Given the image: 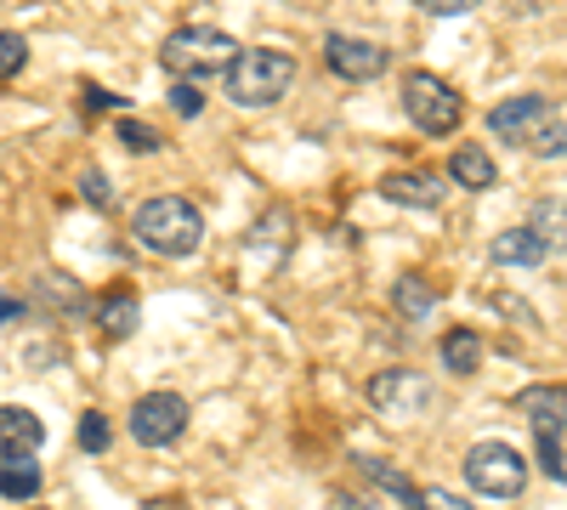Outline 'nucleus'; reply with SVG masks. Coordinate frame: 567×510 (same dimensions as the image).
<instances>
[{"label": "nucleus", "instance_id": "nucleus-8", "mask_svg": "<svg viewBox=\"0 0 567 510\" xmlns=\"http://www.w3.org/2000/svg\"><path fill=\"white\" fill-rule=\"evenodd\" d=\"M550 119V103L539 97V91H523V97H505V103H494L488 108V131L499 136V143H516V148H528V136L539 131Z\"/></svg>", "mask_w": 567, "mask_h": 510}, {"label": "nucleus", "instance_id": "nucleus-33", "mask_svg": "<svg viewBox=\"0 0 567 510\" xmlns=\"http://www.w3.org/2000/svg\"><path fill=\"white\" fill-rule=\"evenodd\" d=\"M12 318H23V301H12V295H0V323H12Z\"/></svg>", "mask_w": 567, "mask_h": 510}, {"label": "nucleus", "instance_id": "nucleus-18", "mask_svg": "<svg viewBox=\"0 0 567 510\" xmlns=\"http://www.w3.org/2000/svg\"><path fill=\"white\" fill-rule=\"evenodd\" d=\"M290 239H296V221L284 216V210H267V216L250 227V250H256V256H272V261L290 250Z\"/></svg>", "mask_w": 567, "mask_h": 510}, {"label": "nucleus", "instance_id": "nucleus-29", "mask_svg": "<svg viewBox=\"0 0 567 510\" xmlns=\"http://www.w3.org/2000/svg\"><path fill=\"white\" fill-rule=\"evenodd\" d=\"M114 131H120V143H125V148H136V154H148V148H159V131H148V125H142V119H120Z\"/></svg>", "mask_w": 567, "mask_h": 510}, {"label": "nucleus", "instance_id": "nucleus-13", "mask_svg": "<svg viewBox=\"0 0 567 510\" xmlns=\"http://www.w3.org/2000/svg\"><path fill=\"white\" fill-rule=\"evenodd\" d=\"M449 181H454V188H465V194H488L494 181H499V165H494L488 148L465 143V148H454V159H449Z\"/></svg>", "mask_w": 567, "mask_h": 510}, {"label": "nucleus", "instance_id": "nucleus-12", "mask_svg": "<svg viewBox=\"0 0 567 510\" xmlns=\"http://www.w3.org/2000/svg\"><path fill=\"white\" fill-rule=\"evenodd\" d=\"M516 408L534 431H567V386H528L516 392Z\"/></svg>", "mask_w": 567, "mask_h": 510}, {"label": "nucleus", "instance_id": "nucleus-2", "mask_svg": "<svg viewBox=\"0 0 567 510\" xmlns=\"http://www.w3.org/2000/svg\"><path fill=\"white\" fill-rule=\"evenodd\" d=\"M296 58L278 52V45H250V52H239V63H233L221 80H227V103L233 108H272L284 91L296 85Z\"/></svg>", "mask_w": 567, "mask_h": 510}, {"label": "nucleus", "instance_id": "nucleus-23", "mask_svg": "<svg viewBox=\"0 0 567 510\" xmlns=\"http://www.w3.org/2000/svg\"><path fill=\"white\" fill-rule=\"evenodd\" d=\"M358 471L363 477H374V482H381L392 499H403V504H414V482L403 477V471H392V466H381V459H358Z\"/></svg>", "mask_w": 567, "mask_h": 510}, {"label": "nucleus", "instance_id": "nucleus-7", "mask_svg": "<svg viewBox=\"0 0 567 510\" xmlns=\"http://www.w3.org/2000/svg\"><path fill=\"white\" fill-rule=\"evenodd\" d=\"M323 63L336 80L347 85H369V80H381L392 69V52L386 45H374V40H358V34H329L323 40Z\"/></svg>", "mask_w": 567, "mask_h": 510}, {"label": "nucleus", "instance_id": "nucleus-3", "mask_svg": "<svg viewBox=\"0 0 567 510\" xmlns=\"http://www.w3.org/2000/svg\"><path fill=\"white\" fill-rule=\"evenodd\" d=\"M239 52L245 45L233 40L227 29H171L165 40H159V63H165V74H176V80H210V74H227L233 63H239Z\"/></svg>", "mask_w": 567, "mask_h": 510}, {"label": "nucleus", "instance_id": "nucleus-30", "mask_svg": "<svg viewBox=\"0 0 567 510\" xmlns=\"http://www.w3.org/2000/svg\"><path fill=\"white\" fill-rule=\"evenodd\" d=\"M420 12H432V18H460V12H477L483 0H414Z\"/></svg>", "mask_w": 567, "mask_h": 510}, {"label": "nucleus", "instance_id": "nucleus-28", "mask_svg": "<svg viewBox=\"0 0 567 510\" xmlns=\"http://www.w3.org/2000/svg\"><path fill=\"white\" fill-rule=\"evenodd\" d=\"M171 108H176L182 119L205 114V91H199V85H187V80H176V85H171Z\"/></svg>", "mask_w": 567, "mask_h": 510}, {"label": "nucleus", "instance_id": "nucleus-4", "mask_svg": "<svg viewBox=\"0 0 567 510\" xmlns=\"http://www.w3.org/2000/svg\"><path fill=\"white\" fill-rule=\"evenodd\" d=\"M403 114L414 119L420 136H454L465 119V97L432 69H414L403 74Z\"/></svg>", "mask_w": 567, "mask_h": 510}, {"label": "nucleus", "instance_id": "nucleus-31", "mask_svg": "<svg viewBox=\"0 0 567 510\" xmlns=\"http://www.w3.org/2000/svg\"><path fill=\"white\" fill-rule=\"evenodd\" d=\"M80 194H85L91 205H109V181H103V170H85V176H80Z\"/></svg>", "mask_w": 567, "mask_h": 510}, {"label": "nucleus", "instance_id": "nucleus-10", "mask_svg": "<svg viewBox=\"0 0 567 510\" xmlns=\"http://www.w3.org/2000/svg\"><path fill=\"white\" fill-rule=\"evenodd\" d=\"M381 199L398 205V210H443L449 176H437V170H392V176H381Z\"/></svg>", "mask_w": 567, "mask_h": 510}, {"label": "nucleus", "instance_id": "nucleus-20", "mask_svg": "<svg viewBox=\"0 0 567 510\" xmlns=\"http://www.w3.org/2000/svg\"><path fill=\"white\" fill-rule=\"evenodd\" d=\"M40 482H45V477H40V466H34V454H29V459H0V493H7V499L23 504V499L40 493Z\"/></svg>", "mask_w": 567, "mask_h": 510}, {"label": "nucleus", "instance_id": "nucleus-27", "mask_svg": "<svg viewBox=\"0 0 567 510\" xmlns=\"http://www.w3.org/2000/svg\"><path fill=\"white\" fill-rule=\"evenodd\" d=\"M409 510H477V504H465L460 493H443V488H414Z\"/></svg>", "mask_w": 567, "mask_h": 510}, {"label": "nucleus", "instance_id": "nucleus-11", "mask_svg": "<svg viewBox=\"0 0 567 510\" xmlns=\"http://www.w3.org/2000/svg\"><path fill=\"white\" fill-rule=\"evenodd\" d=\"M40 443H45L40 414H29L18 403H0V459H29V454H40Z\"/></svg>", "mask_w": 567, "mask_h": 510}, {"label": "nucleus", "instance_id": "nucleus-26", "mask_svg": "<svg viewBox=\"0 0 567 510\" xmlns=\"http://www.w3.org/2000/svg\"><path fill=\"white\" fill-rule=\"evenodd\" d=\"M80 448H85V454H103V448H109V420H103L97 408L80 414Z\"/></svg>", "mask_w": 567, "mask_h": 510}, {"label": "nucleus", "instance_id": "nucleus-16", "mask_svg": "<svg viewBox=\"0 0 567 510\" xmlns=\"http://www.w3.org/2000/svg\"><path fill=\"white\" fill-rule=\"evenodd\" d=\"M392 306H398V312H403L409 323H425V318L437 312V290L425 284L420 272H403L398 284H392Z\"/></svg>", "mask_w": 567, "mask_h": 510}, {"label": "nucleus", "instance_id": "nucleus-24", "mask_svg": "<svg viewBox=\"0 0 567 510\" xmlns=\"http://www.w3.org/2000/svg\"><path fill=\"white\" fill-rule=\"evenodd\" d=\"M29 63V40L18 29H0V80H18Z\"/></svg>", "mask_w": 567, "mask_h": 510}, {"label": "nucleus", "instance_id": "nucleus-6", "mask_svg": "<svg viewBox=\"0 0 567 510\" xmlns=\"http://www.w3.org/2000/svg\"><path fill=\"white\" fill-rule=\"evenodd\" d=\"M187 431V397L182 392H148L131 403V437L142 448H171Z\"/></svg>", "mask_w": 567, "mask_h": 510}, {"label": "nucleus", "instance_id": "nucleus-5", "mask_svg": "<svg viewBox=\"0 0 567 510\" xmlns=\"http://www.w3.org/2000/svg\"><path fill=\"white\" fill-rule=\"evenodd\" d=\"M465 482L477 488L483 499H516L528 488V459L516 454L511 443H477L465 454Z\"/></svg>", "mask_w": 567, "mask_h": 510}, {"label": "nucleus", "instance_id": "nucleus-25", "mask_svg": "<svg viewBox=\"0 0 567 510\" xmlns=\"http://www.w3.org/2000/svg\"><path fill=\"white\" fill-rule=\"evenodd\" d=\"M539 466L556 482H567V431H539Z\"/></svg>", "mask_w": 567, "mask_h": 510}, {"label": "nucleus", "instance_id": "nucleus-21", "mask_svg": "<svg viewBox=\"0 0 567 510\" xmlns=\"http://www.w3.org/2000/svg\"><path fill=\"white\" fill-rule=\"evenodd\" d=\"M40 295H52V306H58V312H69V318H80V312H85V290L74 284V278L45 272V278H40Z\"/></svg>", "mask_w": 567, "mask_h": 510}, {"label": "nucleus", "instance_id": "nucleus-22", "mask_svg": "<svg viewBox=\"0 0 567 510\" xmlns=\"http://www.w3.org/2000/svg\"><path fill=\"white\" fill-rule=\"evenodd\" d=\"M528 148H534L539 159H567V119H556V114H550V119L528 136Z\"/></svg>", "mask_w": 567, "mask_h": 510}, {"label": "nucleus", "instance_id": "nucleus-32", "mask_svg": "<svg viewBox=\"0 0 567 510\" xmlns=\"http://www.w3.org/2000/svg\"><path fill=\"white\" fill-rule=\"evenodd\" d=\"M85 108L97 114V108H125V97H114V91H97V85H85Z\"/></svg>", "mask_w": 567, "mask_h": 510}, {"label": "nucleus", "instance_id": "nucleus-15", "mask_svg": "<svg viewBox=\"0 0 567 510\" xmlns=\"http://www.w3.org/2000/svg\"><path fill=\"white\" fill-rule=\"evenodd\" d=\"M97 330L109 335V341H131L136 335V323H142V306H136V295L120 284V290H109V295H97Z\"/></svg>", "mask_w": 567, "mask_h": 510}, {"label": "nucleus", "instance_id": "nucleus-17", "mask_svg": "<svg viewBox=\"0 0 567 510\" xmlns=\"http://www.w3.org/2000/svg\"><path fill=\"white\" fill-rule=\"evenodd\" d=\"M528 227H534L550 250H567V199H561V194H545V199L528 210Z\"/></svg>", "mask_w": 567, "mask_h": 510}, {"label": "nucleus", "instance_id": "nucleus-9", "mask_svg": "<svg viewBox=\"0 0 567 510\" xmlns=\"http://www.w3.org/2000/svg\"><path fill=\"white\" fill-rule=\"evenodd\" d=\"M369 403L381 414H398V420H409V414H420L425 403H432V381L414 375V368H386V375L369 381Z\"/></svg>", "mask_w": 567, "mask_h": 510}, {"label": "nucleus", "instance_id": "nucleus-1", "mask_svg": "<svg viewBox=\"0 0 567 510\" xmlns=\"http://www.w3.org/2000/svg\"><path fill=\"white\" fill-rule=\"evenodd\" d=\"M131 239L148 256L187 261L205 244V216H199L194 199H182V194H154V199H142L131 210Z\"/></svg>", "mask_w": 567, "mask_h": 510}, {"label": "nucleus", "instance_id": "nucleus-19", "mask_svg": "<svg viewBox=\"0 0 567 510\" xmlns=\"http://www.w3.org/2000/svg\"><path fill=\"white\" fill-rule=\"evenodd\" d=\"M443 368H449V375H477V368H483V341L471 330H449L443 335Z\"/></svg>", "mask_w": 567, "mask_h": 510}, {"label": "nucleus", "instance_id": "nucleus-14", "mask_svg": "<svg viewBox=\"0 0 567 510\" xmlns=\"http://www.w3.org/2000/svg\"><path fill=\"white\" fill-rule=\"evenodd\" d=\"M488 256H494L499 267H545L550 244L534 233V227H505V233H494Z\"/></svg>", "mask_w": 567, "mask_h": 510}]
</instances>
